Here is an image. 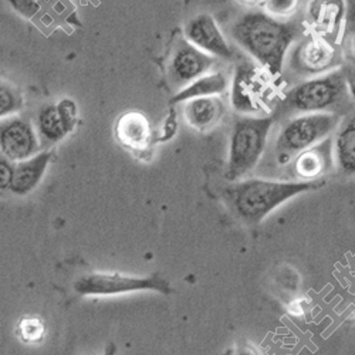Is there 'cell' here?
<instances>
[{
	"label": "cell",
	"instance_id": "5b68a950",
	"mask_svg": "<svg viewBox=\"0 0 355 355\" xmlns=\"http://www.w3.org/2000/svg\"><path fill=\"white\" fill-rule=\"evenodd\" d=\"M73 288L83 297H110V295L138 291H155L164 295L173 293L171 283L158 273L139 277L121 273L94 272L80 276L74 282Z\"/></svg>",
	"mask_w": 355,
	"mask_h": 355
},
{
	"label": "cell",
	"instance_id": "277c9868",
	"mask_svg": "<svg viewBox=\"0 0 355 355\" xmlns=\"http://www.w3.org/2000/svg\"><path fill=\"white\" fill-rule=\"evenodd\" d=\"M343 116L337 112H309L293 116L280 130L276 141V161L284 166L307 148L329 138L340 127Z\"/></svg>",
	"mask_w": 355,
	"mask_h": 355
},
{
	"label": "cell",
	"instance_id": "5bb4252c",
	"mask_svg": "<svg viewBox=\"0 0 355 355\" xmlns=\"http://www.w3.org/2000/svg\"><path fill=\"white\" fill-rule=\"evenodd\" d=\"M336 166L333 153V137L299 153L291 161V169L299 181H318Z\"/></svg>",
	"mask_w": 355,
	"mask_h": 355
},
{
	"label": "cell",
	"instance_id": "f546056e",
	"mask_svg": "<svg viewBox=\"0 0 355 355\" xmlns=\"http://www.w3.org/2000/svg\"><path fill=\"white\" fill-rule=\"evenodd\" d=\"M238 355H257V352L250 347H243L242 349H239Z\"/></svg>",
	"mask_w": 355,
	"mask_h": 355
},
{
	"label": "cell",
	"instance_id": "9a60e30c",
	"mask_svg": "<svg viewBox=\"0 0 355 355\" xmlns=\"http://www.w3.org/2000/svg\"><path fill=\"white\" fill-rule=\"evenodd\" d=\"M226 112V107L220 96L199 97L184 103V118L187 124L199 132L214 130Z\"/></svg>",
	"mask_w": 355,
	"mask_h": 355
},
{
	"label": "cell",
	"instance_id": "9c48e42d",
	"mask_svg": "<svg viewBox=\"0 0 355 355\" xmlns=\"http://www.w3.org/2000/svg\"><path fill=\"white\" fill-rule=\"evenodd\" d=\"M40 150L37 130L28 118L16 114L0 120V154L16 164L35 157Z\"/></svg>",
	"mask_w": 355,
	"mask_h": 355
},
{
	"label": "cell",
	"instance_id": "7c38bea8",
	"mask_svg": "<svg viewBox=\"0 0 355 355\" xmlns=\"http://www.w3.org/2000/svg\"><path fill=\"white\" fill-rule=\"evenodd\" d=\"M114 137L118 144L138 158H145L155 141L150 120L144 112L137 110L127 111L118 116Z\"/></svg>",
	"mask_w": 355,
	"mask_h": 355
},
{
	"label": "cell",
	"instance_id": "ac0fdd59",
	"mask_svg": "<svg viewBox=\"0 0 355 355\" xmlns=\"http://www.w3.org/2000/svg\"><path fill=\"white\" fill-rule=\"evenodd\" d=\"M229 87H230V81L225 73L211 71L208 74L193 80L188 85L182 87L181 90L172 97L171 103L175 105L192 98L222 96L229 90Z\"/></svg>",
	"mask_w": 355,
	"mask_h": 355
},
{
	"label": "cell",
	"instance_id": "3957f363",
	"mask_svg": "<svg viewBox=\"0 0 355 355\" xmlns=\"http://www.w3.org/2000/svg\"><path fill=\"white\" fill-rule=\"evenodd\" d=\"M273 123L272 115H242L234 121L229 141L227 181H241L254 171L264 155Z\"/></svg>",
	"mask_w": 355,
	"mask_h": 355
},
{
	"label": "cell",
	"instance_id": "ba28073f",
	"mask_svg": "<svg viewBox=\"0 0 355 355\" xmlns=\"http://www.w3.org/2000/svg\"><path fill=\"white\" fill-rule=\"evenodd\" d=\"M290 66L297 74L311 78L338 70L340 54L333 42L311 33L297 42Z\"/></svg>",
	"mask_w": 355,
	"mask_h": 355
},
{
	"label": "cell",
	"instance_id": "7402d4cb",
	"mask_svg": "<svg viewBox=\"0 0 355 355\" xmlns=\"http://www.w3.org/2000/svg\"><path fill=\"white\" fill-rule=\"evenodd\" d=\"M8 3L21 17L35 20L42 17L55 0H8Z\"/></svg>",
	"mask_w": 355,
	"mask_h": 355
},
{
	"label": "cell",
	"instance_id": "e0dca14e",
	"mask_svg": "<svg viewBox=\"0 0 355 355\" xmlns=\"http://www.w3.org/2000/svg\"><path fill=\"white\" fill-rule=\"evenodd\" d=\"M333 153L337 169L347 176H355V115L341 121L333 137Z\"/></svg>",
	"mask_w": 355,
	"mask_h": 355
},
{
	"label": "cell",
	"instance_id": "83f0119b",
	"mask_svg": "<svg viewBox=\"0 0 355 355\" xmlns=\"http://www.w3.org/2000/svg\"><path fill=\"white\" fill-rule=\"evenodd\" d=\"M345 85H347V92L349 93V96L355 101V69L349 70L345 74Z\"/></svg>",
	"mask_w": 355,
	"mask_h": 355
},
{
	"label": "cell",
	"instance_id": "4316f807",
	"mask_svg": "<svg viewBox=\"0 0 355 355\" xmlns=\"http://www.w3.org/2000/svg\"><path fill=\"white\" fill-rule=\"evenodd\" d=\"M347 2V24L345 31L355 28V0H345Z\"/></svg>",
	"mask_w": 355,
	"mask_h": 355
},
{
	"label": "cell",
	"instance_id": "ffe728a7",
	"mask_svg": "<svg viewBox=\"0 0 355 355\" xmlns=\"http://www.w3.org/2000/svg\"><path fill=\"white\" fill-rule=\"evenodd\" d=\"M16 334L24 344H40L46 337V322L39 315H23L16 324Z\"/></svg>",
	"mask_w": 355,
	"mask_h": 355
},
{
	"label": "cell",
	"instance_id": "2e32d148",
	"mask_svg": "<svg viewBox=\"0 0 355 355\" xmlns=\"http://www.w3.org/2000/svg\"><path fill=\"white\" fill-rule=\"evenodd\" d=\"M53 159V151L44 150L35 157L16 162L10 192L16 196H26L33 192L42 182Z\"/></svg>",
	"mask_w": 355,
	"mask_h": 355
},
{
	"label": "cell",
	"instance_id": "8992f818",
	"mask_svg": "<svg viewBox=\"0 0 355 355\" xmlns=\"http://www.w3.org/2000/svg\"><path fill=\"white\" fill-rule=\"evenodd\" d=\"M347 92L345 76L341 70L307 78L286 94L284 105L302 114L324 112L336 105Z\"/></svg>",
	"mask_w": 355,
	"mask_h": 355
},
{
	"label": "cell",
	"instance_id": "7a4b0ae2",
	"mask_svg": "<svg viewBox=\"0 0 355 355\" xmlns=\"http://www.w3.org/2000/svg\"><path fill=\"white\" fill-rule=\"evenodd\" d=\"M324 185V180L276 181L248 178V180L230 184L225 193L233 214L243 223L256 226L288 200L318 191Z\"/></svg>",
	"mask_w": 355,
	"mask_h": 355
},
{
	"label": "cell",
	"instance_id": "4fadbf2b",
	"mask_svg": "<svg viewBox=\"0 0 355 355\" xmlns=\"http://www.w3.org/2000/svg\"><path fill=\"white\" fill-rule=\"evenodd\" d=\"M307 23L311 32L337 43L347 24L345 0H310Z\"/></svg>",
	"mask_w": 355,
	"mask_h": 355
},
{
	"label": "cell",
	"instance_id": "44dd1931",
	"mask_svg": "<svg viewBox=\"0 0 355 355\" xmlns=\"http://www.w3.org/2000/svg\"><path fill=\"white\" fill-rule=\"evenodd\" d=\"M24 105L23 94L13 84L0 80V120L16 115Z\"/></svg>",
	"mask_w": 355,
	"mask_h": 355
},
{
	"label": "cell",
	"instance_id": "f1b7e54d",
	"mask_svg": "<svg viewBox=\"0 0 355 355\" xmlns=\"http://www.w3.org/2000/svg\"><path fill=\"white\" fill-rule=\"evenodd\" d=\"M239 5L248 6V8H253V6H260L261 5V0H236Z\"/></svg>",
	"mask_w": 355,
	"mask_h": 355
},
{
	"label": "cell",
	"instance_id": "cb8c5ba5",
	"mask_svg": "<svg viewBox=\"0 0 355 355\" xmlns=\"http://www.w3.org/2000/svg\"><path fill=\"white\" fill-rule=\"evenodd\" d=\"M57 108L60 111V115L63 118V121L71 134L78 123V108L77 104L71 98H63L62 101L57 103Z\"/></svg>",
	"mask_w": 355,
	"mask_h": 355
},
{
	"label": "cell",
	"instance_id": "8fae6325",
	"mask_svg": "<svg viewBox=\"0 0 355 355\" xmlns=\"http://www.w3.org/2000/svg\"><path fill=\"white\" fill-rule=\"evenodd\" d=\"M184 37L191 44L215 58L232 60L234 55V51L222 33L219 24L214 16L208 13L192 17L184 28Z\"/></svg>",
	"mask_w": 355,
	"mask_h": 355
},
{
	"label": "cell",
	"instance_id": "484cf974",
	"mask_svg": "<svg viewBox=\"0 0 355 355\" xmlns=\"http://www.w3.org/2000/svg\"><path fill=\"white\" fill-rule=\"evenodd\" d=\"M15 175V162L0 154V191L10 189Z\"/></svg>",
	"mask_w": 355,
	"mask_h": 355
},
{
	"label": "cell",
	"instance_id": "30bf717a",
	"mask_svg": "<svg viewBox=\"0 0 355 355\" xmlns=\"http://www.w3.org/2000/svg\"><path fill=\"white\" fill-rule=\"evenodd\" d=\"M216 58L203 53L185 37L176 43L168 66V77L173 87L181 88L214 70Z\"/></svg>",
	"mask_w": 355,
	"mask_h": 355
},
{
	"label": "cell",
	"instance_id": "52a82bcc",
	"mask_svg": "<svg viewBox=\"0 0 355 355\" xmlns=\"http://www.w3.org/2000/svg\"><path fill=\"white\" fill-rule=\"evenodd\" d=\"M230 104L241 115H256L269 104V81L264 80V70L249 60L234 66L230 81Z\"/></svg>",
	"mask_w": 355,
	"mask_h": 355
},
{
	"label": "cell",
	"instance_id": "d4e9b609",
	"mask_svg": "<svg viewBox=\"0 0 355 355\" xmlns=\"http://www.w3.org/2000/svg\"><path fill=\"white\" fill-rule=\"evenodd\" d=\"M311 310V302L306 295H297L287 304V313L294 318H304Z\"/></svg>",
	"mask_w": 355,
	"mask_h": 355
},
{
	"label": "cell",
	"instance_id": "603a6c76",
	"mask_svg": "<svg viewBox=\"0 0 355 355\" xmlns=\"http://www.w3.org/2000/svg\"><path fill=\"white\" fill-rule=\"evenodd\" d=\"M261 9L279 20L290 19L299 10L300 0H261Z\"/></svg>",
	"mask_w": 355,
	"mask_h": 355
},
{
	"label": "cell",
	"instance_id": "6da1fadb",
	"mask_svg": "<svg viewBox=\"0 0 355 355\" xmlns=\"http://www.w3.org/2000/svg\"><path fill=\"white\" fill-rule=\"evenodd\" d=\"M232 37L272 78H279L288 49L299 39V27L264 12H250L234 21Z\"/></svg>",
	"mask_w": 355,
	"mask_h": 355
},
{
	"label": "cell",
	"instance_id": "d6986e66",
	"mask_svg": "<svg viewBox=\"0 0 355 355\" xmlns=\"http://www.w3.org/2000/svg\"><path fill=\"white\" fill-rule=\"evenodd\" d=\"M36 130L43 150L63 141L70 132L63 121L57 104H46L40 108L36 120Z\"/></svg>",
	"mask_w": 355,
	"mask_h": 355
}]
</instances>
